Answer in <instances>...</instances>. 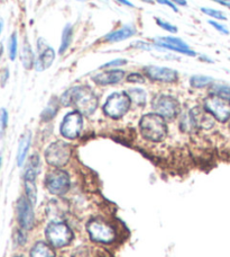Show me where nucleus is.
<instances>
[{"instance_id":"b1692460","label":"nucleus","mask_w":230,"mask_h":257,"mask_svg":"<svg viewBox=\"0 0 230 257\" xmlns=\"http://www.w3.org/2000/svg\"><path fill=\"white\" fill-rule=\"evenodd\" d=\"M212 81H214V79L211 77L196 75V76L191 77L190 84L192 87H194V88H204V87L209 86L210 84H212Z\"/></svg>"},{"instance_id":"c03bdc74","label":"nucleus","mask_w":230,"mask_h":257,"mask_svg":"<svg viewBox=\"0 0 230 257\" xmlns=\"http://www.w3.org/2000/svg\"><path fill=\"white\" fill-rule=\"evenodd\" d=\"M0 167H2V158H0Z\"/></svg>"},{"instance_id":"5701e85b","label":"nucleus","mask_w":230,"mask_h":257,"mask_svg":"<svg viewBox=\"0 0 230 257\" xmlns=\"http://www.w3.org/2000/svg\"><path fill=\"white\" fill-rule=\"evenodd\" d=\"M58 111V102L56 100V98L50 99V102L48 103V106L43 111L42 113V120L43 121H50L56 115V113Z\"/></svg>"},{"instance_id":"7ed1b4c3","label":"nucleus","mask_w":230,"mask_h":257,"mask_svg":"<svg viewBox=\"0 0 230 257\" xmlns=\"http://www.w3.org/2000/svg\"><path fill=\"white\" fill-rule=\"evenodd\" d=\"M45 237L52 247L63 248V247L71 244L73 232L66 222L52 221L45 229Z\"/></svg>"},{"instance_id":"37998d69","label":"nucleus","mask_w":230,"mask_h":257,"mask_svg":"<svg viewBox=\"0 0 230 257\" xmlns=\"http://www.w3.org/2000/svg\"><path fill=\"white\" fill-rule=\"evenodd\" d=\"M2 23L0 21V33H2Z\"/></svg>"},{"instance_id":"f3484780","label":"nucleus","mask_w":230,"mask_h":257,"mask_svg":"<svg viewBox=\"0 0 230 257\" xmlns=\"http://www.w3.org/2000/svg\"><path fill=\"white\" fill-rule=\"evenodd\" d=\"M136 34V29L132 25H126L119 29L117 31H114L112 33L104 36V41H107L109 43L114 42H120V41H125L127 39H130L132 36Z\"/></svg>"},{"instance_id":"0eeeda50","label":"nucleus","mask_w":230,"mask_h":257,"mask_svg":"<svg viewBox=\"0 0 230 257\" xmlns=\"http://www.w3.org/2000/svg\"><path fill=\"white\" fill-rule=\"evenodd\" d=\"M45 187L50 194L64 195L71 187V180L68 174L61 168L50 171L45 177Z\"/></svg>"},{"instance_id":"ddd939ff","label":"nucleus","mask_w":230,"mask_h":257,"mask_svg":"<svg viewBox=\"0 0 230 257\" xmlns=\"http://www.w3.org/2000/svg\"><path fill=\"white\" fill-rule=\"evenodd\" d=\"M38 57L34 64L36 70L43 71L52 66L53 61L55 60V51L44 39H38Z\"/></svg>"},{"instance_id":"c85d7f7f","label":"nucleus","mask_w":230,"mask_h":257,"mask_svg":"<svg viewBox=\"0 0 230 257\" xmlns=\"http://www.w3.org/2000/svg\"><path fill=\"white\" fill-rule=\"evenodd\" d=\"M201 12L204 13V14H206V15L210 16V17H214V20H220V21H226L227 20L224 13L219 12V11H216V9H212V8H204V7H202L201 8Z\"/></svg>"},{"instance_id":"72a5a7b5","label":"nucleus","mask_w":230,"mask_h":257,"mask_svg":"<svg viewBox=\"0 0 230 257\" xmlns=\"http://www.w3.org/2000/svg\"><path fill=\"white\" fill-rule=\"evenodd\" d=\"M209 24L214 27V29L217 30L218 32H220V33H222L224 35H228L229 34V31L224 27V25L219 24V23H217L216 21H209Z\"/></svg>"},{"instance_id":"e433bc0d","label":"nucleus","mask_w":230,"mask_h":257,"mask_svg":"<svg viewBox=\"0 0 230 257\" xmlns=\"http://www.w3.org/2000/svg\"><path fill=\"white\" fill-rule=\"evenodd\" d=\"M156 2H158V4H160V5H165V6H168V7H170L172 9L173 12H176V13H178V8H176V5H174L171 0H156Z\"/></svg>"},{"instance_id":"9b49d317","label":"nucleus","mask_w":230,"mask_h":257,"mask_svg":"<svg viewBox=\"0 0 230 257\" xmlns=\"http://www.w3.org/2000/svg\"><path fill=\"white\" fill-rule=\"evenodd\" d=\"M33 206L34 205L30 203V201L25 196L20 197V200L17 202L18 222H20V227L24 230H30L34 227L35 218Z\"/></svg>"},{"instance_id":"cd10ccee","label":"nucleus","mask_w":230,"mask_h":257,"mask_svg":"<svg viewBox=\"0 0 230 257\" xmlns=\"http://www.w3.org/2000/svg\"><path fill=\"white\" fill-rule=\"evenodd\" d=\"M17 49H18V42H17V36L14 33L12 34L10 39H9L8 42V51H9V58L10 60H15L17 57Z\"/></svg>"},{"instance_id":"412c9836","label":"nucleus","mask_w":230,"mask_h":257,"mask_svg":"<svg viewBox=\"0 0 230 257\" xmlns=\"http://www.w3.org/2000/svg\"><path fill=\"white\" fill-rule=\"evenodd\" d=\"M72 38H73V27L71 24H68L66 27H64L62 32L61 45H60V49H58L60 54H64L66 52V50L71 45Z\"/></svg>"},{"instance_id":"c9c22d12","label":"nucleus","mask_w":230,"mask_h":257,"mask_svg":"<svg viewBox=\"0 0 230 257\" xmlns=\"http://www.w3.org/2000/svg\"><path fill=\"white\" fill-rule=\"evenodd\" d=\"M26 240H27V239H26L25 233L22 232V230H18L17 233H16V241H17L20 245H24L25 242H26Z\"/></svg>"},{"instance_id":"dca6fc26","label":"nucleus","mask_w":230,"mask_h":257,"mask_svg":"<svg viewBox=\"0 0 230 257\" xmlns=\"http://www.w3.org/2000/svg\"><path fill=\"white\" fill-rule=\"evenodd\" d=\"M124 78H125V71L120 70V69H112V70L96 73V76L92 77V80H94L96 85L108 86L118 84V82H120Z\"/></svg>"},{"instance_id":"58836bf2","label":"nucleus","mask_w":230,"mask_h":257,"mask_svg":"<svg viewBox=\"0 0 230 257\" xmlns=\"http://www.w3.org/2000/svg\"><path fill=\"white\" fill-rule=\"evenodd\" d=\"M172 3L178 5V6H186V0H171Z\"/></svg>"},{"instance_id":"a211bd4d","label":"nucleus","mask_w":230,"mask_h":257,"mask_svg":"<svg viewBox=\"0 0 230 257\" xmlns=\"http://www.w3.org/2000/svg\"><path fill=\"white\" fill-rule=\"evenodd\" d=\"M32 142V133L26 132L24 136L22 137L20 141V146H18V151H17V164L18 166H22L24 164L26 156L28 154L30 147Z\"/></svg>"},{"instance_id":"bb28decb","label":"nucleus","mask_w":230,"mask_h":257,"mask_svg":"<svg viewBox=\"0 0 230 257\" xmlns=\"http://www.w3.org/2000/svg\"><path fill=\"white\" fill-rule=\"evenodd\" d=\"M180 126H181L183 132H192L196 130V126L194 125V122H193V120H192L190 112L182 115L181 121H180Z\"/></svg>"},{"instance_id":"c756f323","label":"nucleus","mask_w":230,"mask_h":257,"mask_svg":"<svg viewBox=\"0 0 230 257\" xmlns=\"http://www.w3.org/2000/svg\"><path fill=\"white\" fill-rule=\"evenodd\" d=\"M155 22H156V24H158L160 27H162V29L166 32H170V33H173V34L178 33L176 26L171 24V23L163 21V20H160V18H155Z\"/></svg>"},{"instance_id":"a878e982","label":"nucleus","mask_w":230,"mask_h":257,"mask_svg":"<svg viewBox=\"0 0 230 257\" xmlns=\"http://www.w3.org/2000/svg\"><path fill=\"white\" fill-rule=\"evenodd\" d=\"M211 93L212 95L219 96L224 99L230 102V87L229 86H224V85H214L212 88H211Z\"/></svg>"},{"instance_id":"f03ea898","label":"nucleus","mask_w":230,"mask_h":257,"mask_svg":"<svg viewBox=\"0 0 230 257\" xmlns=\"http://www.w3.org/2000/svg\"><path fill=\"white\" fill-rule=\"evenodd\" d=\"M142 136L153 142L163 141L168 136V125L165 118L156 113L145 114L140 121Z\"/></svg>"},{"instance_id":"f8f14e48","label":"nucleus","mask_w":230,"mask_h":257,"mask_svg":"<svg viewBox=\"0 0 230 257\" xmlns=\"http://www.w3.org/2000/svg\"><path fill=\"white\" fill-rule=\"evenodd\" d=\"M156 49H164V50H170V51L178 52L182 54H186V56L190 57H196V53L192 51L188 48V45L184 42L183 40L178 38H173V36H166V38H158L156 39L155 43Z\"/></svg>"},{"instance_id":"39448f33","label":"nucleus","mask_w":230,"mask_h":257,"mask_svg":"<svg viewBox=\"0 0 230 257\" xmlns=\"http://www.w3.org/2000/svg\"><path fill=\"white\" fill-rule=\"evenodd\" d=\"M132 100L125 91H118L109 96L104 105L106 115L112 118H120L130 111Z\"/></svg>"},{"instance_id":"aec40b11","label":"nucleus","mask_w":230,"mask_h":257,"mask_svg":"<svg viewBox=\"0 0 230 257\" xmlns=\"http://www.w3.org/2000/svg\"><path fill=\"white\" fill-rule=\"evenodd\" d=\"M30 257H55L52 246L44 241H38L30 250Z\"/></svg>"},{"instance_id":"2eb2a0df","label":"nucleus","mask_w":230,"mask_h":257,"mask_svg":"<svg viewBox=\"0 0 230 257\" xmlns=\"http://www.w3.org/2000/svg\"><path fill=\"white\" fill-rule=\"evenodd\" d=\"M190 115L196 128H204V130H209V128L214 125L216 118L206 111L204 107L196 106L190 111Z\"/></svg>"},{"instance_id":"473e14b6","label":"nucleus","mask_w":230,"mask_h":257,"mask_svg":"<svg viewBox=\"0 0 230 257\" xmlns=\"http://www.w3.org/2000/svg\"><path fill=\"white\" fill-rule=\"evenodd\" d=\"M8 124V113L6 109L0 111V130H4Z\"/></svg>"},{"instance_id":"393cba45","label":"nucleus","mask_w":230,"mask_h":257,"mask_svg":"<svg viewBox=\"0 0 230 257\" xmlns=\"http://www.w3.org/2000/svg\"><path fill=\"white\" fill-rule=\"evenodd\" d=\"M25 191L27 199L30 201V203L35 205L38 202V189H36L35 181L25 180Z\"/></svg>"},{"instance_id":"9d476101","label":"nucleus","mask_w":230,"mask_h":257,"mask_svg":"<svg viewBox=\"0 0 230 257\" xmlns=\"http://www.w3.org/2000/svg\"><path fill=\"white\" fill-rule=\"evenodd\" d=\"M82 125H84V118H82V114L78 111H73L68 113L64 116L63 121L61 123V135L66 138V139L74 140L80 136L82 131Z\"/></svg>"},{"instance_id":"1a4fd4ad","label":"nucleus","mask_w":230,"mask_h":257,"mask_svg":"<svg viewBox=\"0 0 230 257\" xmlns=\"http://www.w3.org/2000/svg\"><path fill=\"white\" fill-rule=\"evenodd\" d=\"M204 108L216 120L224 123L230 120V102L219 96L210 95L204 99Z\"/></svg>"},{"instance_id":"f704fd0d","label":"nucleus","mask_w":230,"mask_h":257,"mask_svg":"<svg viewBox=\"0 0 230 257\" xmlns=\"http://www.w3.org/2000/svg\"><path fill=\"white\" fill-rule=\"evenodd\" d=\"M132 47L137 49H142V50H152L153 45L147 43V42H142V41H137V42L132 43Z\"/></svg>"},{"instance_id":"2f4dec72","label":"nucleus","mask_w":230,"mask_h":257,"mask_svg":"<svg viewBox=\"0 0 230 257\" xmlns=\"http://www.w3.org/2000/svg\"><path fill=\"white\" fill-rule=\"evenodd\" d=\"M127 81L128 82H134V84H142V82H145V78L140 73H130V75L127 76Z\"/></svg>"},{"instance_id":"7c9ffc66","label":"nucleus","mask_w":230,"mask_h":257,"mask_svg":"<svg viewBox=\"0 0 230 257\" xmlns=\"http://www.w3.org/2000/svg\"><path fill=\"white\" fill-rule=\"evenodd\" d=\"M127 63L126 59H116V60H112V61H109L107 63H104L101 66V69H106V68H114L116 69L117 67H120L124 66V64Z\"/></svg>"},{"instance_id":"49530a36","label":"nucleus","mask_w":230,"mask_h":257,"mask_svg":"<svg viewBox=\"0 0 230 257\" xmlns=\"http://www.w3.org/2000/svg\"><path fill=\"white\" fill-rule=\"evenodd\" d=\"M79 2H86V0H79Z\"/></svg>"},{"instance_id":"4c0bfd02","label":"nucleus","mask_w":230,"mask_h":257,"mask_svg":"<svg viewBox=\"0 0 230 257\" xmlns=\"http://www.w3.org/2000/svg\"><path fill=\"white\" fill-rule=\"evenodd\" d=\"M214 3H218L220 5H224V6L230 8V0H212Z\"/></svg>"},{"instance_id":"a18cd8bd","label":"nucleus","mask_w":230,"mask_h":257,"mask_svg":"<svg viewBox=\"0 0 230 257\" xmlns=\"http://www.w3.org/2000/svg\"><path fill=\"white\" fill-rule=\"evenodd\" d=\"M15 257H25V256H22V255H20V256H15Z\"/></svg>"},{"instance_id":"f257e3e1","label":"nucleus","mask_w":230,"mask_h":257,"mask_svg":"<svg viewBox=\"0 0 230 257\" xmlns=\"http://www.w3.org/2000/svg\"><path fill=\"white\" fill-rule=\"evenodd\" d=\"M63 106H74L82 115L89 116L96 112L99 99L88 86H76L68 89L60 99Z\"/></svg>"},{"instance_id":"79ce46f5","label":"nucleus","mask_w":230,"mask_h":257,"mask_svg":"<svg viewBox=\"0 0 230 257\" xmlns=\"http://www.w3.org/2000/svg\"><path fill=\"white\" fill-rule=\"evenodd\" d=\"M142 2H145V3H148V4H152V3H153V0H142Z\"/></svg>"},{"instance_id":"4468645a","label":"nucleus","mask_w":230,"mask_h":257,"mask_svg":"<svg viewBox=\"0 0 230 257\" xmlns=\"http://www.w3.org/2000/svg\"><path fill=\"white\" fill-rule=\"evenodd\" d=\"M144 72L150 79L160 82H176L178 79V71L166 67L147 66L144 68Z\"/></svg>"},{"instance_id":"6ab92c4d","label":"nucleus","mask_w":230,"mask_h":257,"mask_svg":"<svg viewBox=\"0 0 230 257\" xmlns=\"http://www.w3.org/2000/svg\"><path fill=\"white\" fill-rule=\"evenodd\" d=\"M20 59H22V63L24 66L25 69L30 70L34 67L35 64V56L33 50H32V47L27 39L24 41V45H22V54H20Z\"/></svg>"},{"instance_id":"a19ab883","label":"nucleus","mask_w":230,"mask_h":257,"mask_svg":"<svg viewBox=\"0 0 230 257\" xmlns=\"http://www.w3.org/2000/svg\"><path fill=\"white\" fill-rule=\"evenodd\" d=\"M200 59H201V60H204V61H209V63H212V60H211V59H209L208 57L201 56V57H200Z\"/></svg>"},{"instance_id":"423d86ee","label":"nucleus","mask_w":230,"mask_h":257,"mask_svg":"<svg viewBox=\"0 0 230 257\" xmlns=\"http://www.w3.org/2000/svg\"><path fill=\"white\" fill-rule=\"evenodd\" d=\"M86 231L92 241L100 244H112L116 240V231L114 227L100 219L90 220L86 224Z\"/></svg>"},{"instance_id":"20e7f679","label":"nucleus","mask_w":230,"mask_h":257,"mask_svg":"<svg viewBox=\"0 0 230 257\" xmlns=\"http://www.w3.org/2000/svg\"><path fill=\"white\" fill-rule=\"evenodd\" d=\"M72 155L71 146L66 141H55L45 150V160L55 168L64 167L70 162Z\"/></svg>"},{"instance_id":"6e6552de","label":"nucleus","mask_w":230,"mask_h":257,"mask_svg":"<svg viewBox=\"0 0 230 257\" xmlns=\"http://www.w3.org/2000/svg\"><path fill=\"white\" fill-rule=\"evenodd\" d=\"M152 106L156 114L166 120H174L180 114V102L171 95L156 96Z\"/></svg>"},{"instance_id":"4be33fe9","label":"nucleus","mask_w":230,"mask_h":257,"mask_svg":"<svg viewBox=\"0 0 230 257\" xmlns=\"http://www.w3.org/2000/svg\"><path fill=\"white\" fill-rule=\"evenodd\" d=\"M126 93L130 96L132 103L136 104L137 106H144L146 104L147 95L145 93V90H142L140 88H130L128 89Z\"/></svg>"},{"instance_id":"ea45409f","label":"nucleus","mask_w":230,"mask_h":257,"mask_svg":"<svg viewBox=\"0 0 230 257\" xmlns=\"http://www.w3.org/2000/svg\"><path fill=\"white\" fill-rule=\"evenodd\" d=\"M118 3H120L122 5H125V6L128 7H134V5H132L130 2H128V0H117Z\"/></svg>"}]
</instances>
